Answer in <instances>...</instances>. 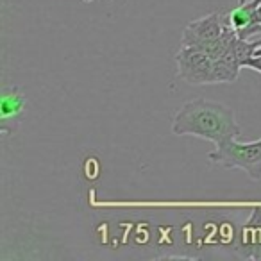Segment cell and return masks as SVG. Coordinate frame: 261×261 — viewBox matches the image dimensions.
<instances>
[{
    "instance_id": "1",
    "label": "cell",
    "mask_w": 261,
    "mask_h": 261,
    "mask_svg": "<svg viewBox=\"0 0 261 261\" xmlns=\"http://www.w3.org/2000/svg\"><path fill=\"white\" fill-rule=\"evenodd\" d=\"M172 133L175 136H197L218 143L240 136V127L231 108L207 98H193L174 115Z\"/></svg>"
},
{
    "instance_id": "11",
    "label": "cell",
    "mask_w": 261,
    "mask_h": 261,
    "mask_svg": "<svg viewBox=\"0 0 261 261\" xmlns=\"http://www.w3.org/2000/svg\"><path fill=\"white\" fill-rule=\"evenodd\" d=\"M254 58H261V47H259V48H257V50H256V56H254Z\"/></svg>"
},
{
    "instance_id": "5",
    "label": "cell",
    "mask_w": 261,
    "mask_h": 261,
    "mask_svg": "<svg viewBox=\"0 0 261 261\" xmlns=\"http://www.w3.org/2000/svg\"><path fill=\"white\" fill-rule=\"evenodd\" d=\"M242 249L245 250V257L261 259V207H254L242 229Z\"/></svg>"
},
{
    "instance_id": "4",
    "label": "cell",
    "mask_w": 261,
    "mask_h": 261,
    "mask_svg": "<svg viewBox=\"0 0 261 261\" xmlns=\"http://www.w3.org/2000/svg\"><path fill=\"white\" fill-rule=\"evenodd\" d=\"M225 18L220 13H211L204 18L193 20L182 31V47H200L207 41L217 40L225 31Z\"/></svg>"
},
{
    "instance_id": "8",
    "label": "cell",
    "mask_w": 261,
    "mask_h": 261,
    "mask_svg": "<svg viewBox=\"0 0 261 261\" xmlns=\"http://www.w3.org/2000/svg\"><path fill=\"white\" fill-rule=\"evenodd\" d=\"M259 47H261V40L249 41V40H243V38L234 36L231 41V45H229L227 52H225V56L231 58L236 65H240L243 68L247 59L254 58V56H256V50Z\"/></svg>"
},
{
    "instance_id": "7",
    "label": "cell",
    "mask_w": 261,
    "mask_h": 261,
    "mask_svg": "<svg viewBox=\"0 0 261 261\" xmlns=\"http://www.w3.org/2000/svg\"><path fill=\"white\" fill-rule=\"evenodd\" d=\"M240 70H242V66L236 65L231 58L222 56L220 59H215L213 61V68H211V75H210V84L234 83L240 75Z\"/></svg>"
},
{
    "instance_id": "14",
    "label": "cell",
    "mask_w": 261,
    "mask_h": 261,
    "mask_svg": "<svg viewBox=\"0 0 261 261\" xmlns=\"http://www.w3.org/2000/svg\"><path fill=\"white\" fill-rule=\"evenodd\" d=\"M259 59H261V58H259Z\"/></svg>"
},
{
    "instance_id": "2",
    "label": "cell",
    "mask_w": 261,
    "mask_h": 261,
    "mask_svg": "<svg viewBox=\"0 0 261 261\" xmlns=\"http://www.w3.org/2000/svg\"><path fill=\"white\" fill-rule=\"evenodd\" d=\"M207 158L211 163L222 165L229 170H243L252 181L261 179V138L249 143L236 142V138H225L217 143L215 152H210Z\"/></svg>"
},
{
    "instance_id": "6",
    "label": "cell",
    "mask_w": 261,
    "mask_h": 261,
    "mask_svg": "<svg viewBox=\"0 0 261 261\" xmlns=\"http://www.w3.org/2000/svg\"><path fill=\"white\" fill-rule=\"evenodd\" d=\"M261 4V0H247L245 4H240L236 9H232L227 16H225V23L231 27L234 33L247 29L252 23L254 13H256L257 6Z\"/></svg>"
},
{
    "instance_id": "10",
    "label": "cell",
    "mask_w": 261,
    "mask_h": 261,
    "mask_svg": "<svg viewBox=\"0 0 261 261\" xmlns=\"http://www.w3.org/2000/svg\"><path fill=\"white\" fill-rule=\"evenodd\" d=\"M243 68H252V70H257V72L261 73V59L259 58H250L245 61V65H243Z\"/></svg>"
},
{
    "instance_id": "12",
    "label": "cell",
    "mask_w": 261,
    "mask_h": 261,
    "mask_svg": "<svg viewBox=\"0 0 261 261\" xmlns=\"http://www.w3.org/2000/svg\"><path fill=\"white\" fill-rule=\"evenodd\" d=\"M247 0H238V4H245Z\"/></svg>"
},
{
    "instance_id": "13",
    "label": "cell",
    "mask_w": 261,
    "mask_h": 261,
    "mask_svg": "<svg viewBox=\"0 0 261 261\" xmlns=\"http://www.w3.org/2000/svg\"><path fill=\"white\" fill-rule=\"evenodd\" d=\"M84 2H91V0H84Z\"/></svg>"
},
{
    "instance_id": "3",
    "label": "cell",
    "mask_w": 261,
    "mask_h": 261,
    "mask_svg": "<svg viewBox=\"0 0 261 261\" xmlns=\"http://www.w3.org/2000/svg\"><path fill=\"white\" fill-rule=\"evenodd\" d=\"M177 77L190 84H210L213 59L199 47H182L175 54Z\"/></svg>"
},
{
    "instance_id": "9",
    "label": "cell",
    "mask_w": 261,
    "mask_h": 261,
    "mask_svg": "<svg viewBox=\"0 0 261 261\" xmlns=\"http://www.w3.org/2000/svg\"><path fill=\"white\" fill-rule=\"evenodd\" d=\"M23 108H25V97H23L16 88L2 95V102H0L2 125L6 127V123H9L11 120H15L16 116L23 111Z\"/></svg>"
}]
</instances>
